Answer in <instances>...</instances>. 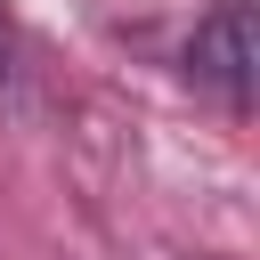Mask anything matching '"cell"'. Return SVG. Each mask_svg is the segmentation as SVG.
<instances>
[{
	"mask_svg": "<svg viewBox=\"0 0 260 260\" xmlns=\"http://www.w3.org/2000/svg\"><path fill=\"white\" fill-rule=\"evenodd\" d=\"M8 57H16V41H8V16H0V81H8V73H16V65H8Z\"/></svg>",
	"mask_w": 260,
	"mask_h": 260,
	"instance_id": "7a4b0ae2",
	"label": "cell"
},
{
	"mask_svg": "<svg viewBox=\"0 0 260 260\" xmlns=\"http://www.w3.org/2000/svg\"><path fill=\"white\" fill-rule=\"evenodd\" d=\"M187 81L211 89L228 114L252 106V0H211L187 32Z\"/></svg>",
	"mask_w": 260,
	"mask_h": 260,
	"instance_id": "6da1fadb",
	"label": "cell"
}]
</instances>
